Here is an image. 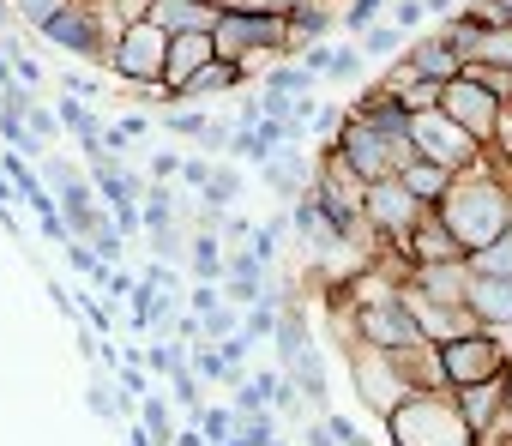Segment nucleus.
I'll list each match as a JSON object with an SVG mask.
<instances>
[{
	"instance_id": "nucleus-1",
	"label": "nucleus",
	"mask_w": 512,
	"mask_h": 446,
	"mask_svg": "<svg viewBox=\"0 0 512 446\" xmlns=\"http://www.w3.org/2000/svg\"><path fill=\"white\" fill-rule=\"evenodd\" d=\"M434 211H440V223L452 230V242L464 254H476V248H488L494 236L512 230V187L488 163H470V169H458L446 181V193L434 199Z\"/></svg>"
},
{
	"instance_id": "nucleus-2",
	"label": "nucleus",
	"mask_w": 512,
	"mask_h": 446,
	"mask_svg": "<svg viewBox=\"0 0 512 446\" xmlns=\"http://www.w3.org/2000/svg\"><path fill=\"white\" fill-rule=\"evenodd\" d=\"M380 422H386L392 446H476V428H470L452 386H416Z\"/></svg>"
},
{
	"instance_id": "nucleus-3",
	"label": "nucleus",
	"mask_w": 512,
	"mask_h": 446,
	"mask_svg": "<svg viewBox=\"0 0 512 446\" xmlns=\"http://www.w3.org/2000/svg\"><path fill=\"white\" fill-rule=\"evenodd\" d=\"M121 25H127L121 0H67V7H61L37 37H43L49 49L73 55V61L103 67V61H109V49H115V37H121Z\"/></svg>"
},
{
	"instance_id": "nucleus-4",
	"label": "nucleus",
	"mask_w": 512,
	"mask_h": 446,
	"mask_svg": "<svg viewBox=\"0 0 512 446\" xmlns=\"http://www.w3.org/2000/svg\"><path fill=\"white\" fill-rule=\"evenodd\" d=\"M211 49L223 61H241L247 73L253 67H272V61H284V13H266V7H217Z\"/></svg>"
},
{
	"instance_id": "nucleus-5",
	"label": "nucleus",
	"mask_w": 512,
	"mask_h": 446,
	"mask_svg": "<svg viewBox=\"0 0 512 446\" xmlns=\"http://www.w3.org/2000/svg\"><path fill=\"white\" fill-rule=\"evenodd\" d=\"M338 151H344V163L362 175V181H386V175H398L416 151H410V133H386L380 121H368V115H344V127H338V139H332Z\"/></svg>"
},
{
	"instance_id": "nucleus-6",
	"label": "nucleus",
	"mask_w": 512,
	"mask_h": 446,
	"mask_svg": "<svg viewBox=\"0 0 512 446\" xmlns=\"http://www.w3.org/2000/svg\"><path fill=\"white\" fill-rule=\"evenodd\" d=\"M344 368H350V386H356V404L368 410V416H386L404 392H416L410 380H404V368L392 362V350H380V344H350L344 350Z\"/></svg>"
},
{
	"instance_id": "nucleus-7",
	"label": "nucleus",
	"mask_w": 512,
	"mask_h": 446,
	"mask_svg": "<svg viewBox=\"0 0 512 446\" xmlns=\"http://www.w3.org/2000/svg\"><path fill=\"white\" fill-rule=\"evenodd\" d=\"M410 151L416 157H428V163H440V169H470V163H482V139L476 133H464L440 103L434 109H416L410 115Z\"/></svg>"
},
{
	"instance_id": "nucleus-8",
	"label": "nucleus",
	"mask_w": 512,
	"mask_h": 446,
	"mask_svg": "<svg viewBox=\"0 0 512 446\" xmlns=\"http://www.w3.org/2000/svg\"><path fill=\"white\" fill-rule=\"evenodd\" d=\"M163 55H169V31L151 25V19H127L109 61H103V73H115L127 85H163Z\"/></svg>"
},
{
	"instance_id": "nucleus-9",
	"label": "nucleus",
	"mask_w": 512,
	"mask_h": 446,
	"mask_svg": "<svg viewBox=\"0 0 512 446\" xmlns=\"http://www.w3.org/2000/svg\"><path fill=\"white\" fill-rule=\"evenodd\" d=\"M422 211H428V205L404 187V175H386V181H368V187H362V223H368L374 242H404L410 223H416Z\"/></svg>"
},
{
	"instance_id": "nucleus-10",
	"label": "nucleus",
	"mask_w": 512,
	"mask_h": 446,
	"mask_svg": "<svg viewBox=\"0 0 512 446\" xmlns=\"http://www.w3.org/2000/svg\"><path fill=\"white\" fill-rule=\"evenodd\" d=\"M440 368H446V386H452V392H464V386L500 380V374H506V356H500L494 332L482 326V332H464V338L440 344Z\"/></svg>"
},
{
	"instance_id": "nucleus-11",
	"label": "nucleus",
	"mask_w": 512,
	"mask_h": 446,
	"mask_svg": "<svg viewBox=\"0 0 512 446\" xmlns=\"http://www.w3.org/2000/svg\"><path fill=\"white\" fill-rule=\"evenodd\" d=\"M440 109L464 127V133H476L482 145L500 133V121H506V103L500 97H488L476 79H464V73H452V79H440Z\"/></svg>"
},
{
	"instance_id": "nucleus-12",
	"label": "nucleus",
	"mask_w": 512,
	"mask_h": 446,
	"mask_svg": "<svg viewBox=\"0 0 512 446\" xmlns=\"http://www.w3.org/2000/svg\"><path fill=\"white\" fill-rule=\"evenodd\" d=\"M356 338H362V344H380V350H398V344L422 338V332H416V314H410V302H404V290L386 296V302H362V308H356Z\"/></svg>"
},
{
	"instance_id": "nucleus-13",
	"label": "nucleus",
	"mask_w": 512,
	"mask_h": 446,
	"mask_svg": "<svg viewBox=\"0 0 512 446\" xmlns=\"http://www.w3.org/2000/svg\"><path fill=\"white\" fill-rule=\"evenodd\" d=\"M398 248H404V260H410V266H446V260H464V248L452 242V230L440 223V211H434V205L410 223V236H404Z\"/></svg>"
},
{
	"instance_id": "nucleus-14",
	"label": "nucleus",
	"mask_w": 512,
	"mask_h": 446,
	"mask_svg": "<svg viewBox=\"0 0 512 446\" xmlns=\"http://www.w3.org/2000/svg\"><path fill=\"white\" fill-rule=\"evenodd\" d=\"M260 175H266V187L290 205V199H302L308 193V181H314V163L302 157V139H284L266 163H260Z\"/></svg>"
},
{
	"instance_id": "nucleus-15",
	"label": "nucleus",
	"mask_w": 512,
	"mask_h": 446,
	"mask_svg": "<svg viewBox=\"0 0 512 446\" xmlns=\"http://www.w3.org/2000/svg\"><path fill=\"white\" fill-rule=\"evenodd\" d=\"M241 85H247V67H241V61H223V55H211V61H205V67H199V73H193V79L175 91V103H211V97H235Z\"/></svg>"
},
{
	"instance_id": "nucleus-16",
	"label": "nucleus",
	"mask_w": 512,
	"mask_h": 446,
	"mask_svg": "<svg viewBox=\"0 0 512 446\" xmlns=\"http://www.w3.org/2000/svg\"><path fill=\"white\" fill-rule=\"evenodd\" d=\"M211 55H217V49H211V31H175V37H169V55H163V85L181 91Z\"/></svg>"
},
{
	"instance_id": "nucleus-17",
	"label": "nucleus",
	"mask_w": 512,
	"mask_h": 446,
	"mask_svg": "<svg viewBox=\"0 0 512 446\" xmlns=\"http://www.w3.org/2000/svg\"><path fill=\"white\" fill-rule=\"evenodd\" d=\"M464 272H470V266H464ZM464 302H470V314H476L482 326H506V320H512V272H506V278L470 272V284H464Z\"/></svg>"
},
{
	"instance_id": "nucleus-18",
	"label": "nucleus",
	"mask_w": 512,
	"mask_h": 446,
	"mask_svg": "<svg viewBox=\"0 0 512 446\" xmlns=\"http://www.w3.org/2000/svg\"><path fill=\"white\" fill-rule=\"evenodd\" d=\"M404 61H410L422 79H434V85H440V79H452V73L464 67V55H458V49H452L440 31H422V37H410V43H404Z\"/></svg>"
},
{
	"instance_id": "nucleus-19",
	"label": "nucleus",
	"mask_w": 512,
	"mask_h": 446,
	"mask_svg": "<svg viewBox=\"0 0 512 446\" xmlns=\"http://www.w3.org/2000/svg\"><path fill=\"white\" fill-rule=\"evenodd\" d=\"M145 19L163 25L169 37H175V31H211L217 0H145Z\"/></svg>"
},
{
	"instance_id": "nucleus-20",
	"label": "nucleus",
	"mask_w": 512,
	"mask_h": 446,
	"mask_svg": "<svg viewBox=\"0 0 512 446\" xmlns=\"http://www.w3.org/2000/svg\"><path fill=\"white\" fill-rule=\"evenodd\" d=\"M392 362L404 368L410 386H446V368H440V344H434V338H410V344H398Z\"/></svg>"
},
{
	"instance_id": "nucleus-21",
	"label": "nucleus",
	"mask_w": 512,
	"mask_h": 446,
	"mask_svg": "<svg viewBox=\"0 0 512 446\" xmlns=\"http://www.w3.org/2000/svg\"><path fill=\"white\" fill-rule=\"evenodd\" d=\"M356 43H362V55H368V61H398V55H404V43H410V31H398V25L380 13L368 31H356Z\"/></svg>"
},
{
	"instance_id": "nucleus-22",
	"label": "nucleus",
	"mask_w": 512,
	"mask_h": 446,
	"mask_svg": "<svg viewBox=\"0 0 512 446\" xmlns=\"http://www.w3.org/2000/svg\"><path fill=\"white\" fill-rule=\"evenodd\" d=\"M398 175H404V187H410L422 205H434V199L446 193V181H452V169H440V163H428V157H410Z\"/></svg>"
},
{
	"instance_id": "nucleus-23",
	"label": "nucleus",
	"mask_w": 512,
	"mask_h": 446,
	"mask_svg": "<svg viewBox=\"0 0 512 446\" xmlns=\"http://www.w3.org/2000/svg\"><path fill=\"white\" fill-rule=\"evenodd\" d=\"M241 187H247V175L235 169V157H229V163H211V181L199 187V205H217V211H229V205L241 199Z\"/></svg>"
},
{
	"instance_id": "nucleus-24",
	"label": "nucleus",
	"mask_w": 512,
	"mask_h": 446,
	"mask_svg": "<svg viewBox=\"0 0 512 446\" xmlns=\"http://www.w3.org/2000/svg\"><path fill=\"white\" fill-rule=\"evenodd\" d=\"M55 115H61V127H67L79 145H85V139H103V121L91 115V97H73V91H67V97H55Z\"/></svg>"
},
{
	"instance_id": "nucleus-25",
	"label": "nucleus",
	"mask_w": 512,
	"mask_h": 446,
	"mask_svg": "<svg viewBox=\"0 0 512 446\" xmlns=\"http://www.w3.org/2000/svg\"><path fill=\"white\" fill-rule=\"evenodd\" d=\"M187 260H193V278L199 284H217L223 278V242H217V230H199L187 242Z\"/></svg>"
},
{
	"instance_id": "nucleus-26",
	"label": "nucleus",
	"mask_w": 512,
	"mask_h": 446,
	"mask_svg": "<svg viewBox=\"0 0 512 446\" xmlns=\"http://www.w3.org/2000/svg\"><path fill=\"white\" fill-rule=\"evenodd\" d=\"M464 266H470V272H488V278H506V272H512V230H506V236H494L488 248L464 254Z\"/></svg>"
},
{
	"instance_id": "nucleus-27",
	"label": "nucleus",
	"mask_w": 512,
	"mask_h": 446,
	"mask_svg": "<svg viewBox=\"0 0 512 446\" xmlns=\"http://www.w3.org/2000/svg\"><path fill=\"white\" fill-rule=\"evenodd\" d=\"M464 79H476L488 97H500V103H512V67H494V61H464L458 67Z\"/></svg>"
},
{
	"instance_id": "nucleus-28",
	"label": "nucleus",
	"mask_w": 512,
	"mask_h": 446,
	"mask_svg": "<svg viewBox=\"0 0 512 446\" xmlns=\"http://www.w3.org/2000/svg\"><path fill=\"white\" fill-rule=\"evenodd\" d=\"M229 139H235V121H217V115H205V121L193 127V145H199L205 157H229Z\"/></svg>"
},
{
	"instance_id": "nucleus-29",
	"label": "nucleus",
	"mask_w": 512,
	"mask_h": 446,
	"mask_svg": "<svg viewBox=\"0 0 512 446\" xmlns=\"http://www.w3.org/2000/svg\"><path fill=\"white\" fill-rule=\"evenodd\" d=\"M380 13H386V0H344V7H338V31L356 37V31H368Z\"/></svg>"
},
{
	"instance_id": "nucleus-30",
	"label": "nucleus",
	"mask_w": 512,
	"mask_h": 446,
	"mask_svg": "<svg viewBox=\"0 0 512 446\" xmlns=\"http://www.w3.org/2000/svg\"><path fill=\"white\" fill-rule=\"evenodd\" d=\"M145 133H151V115H121L115 127H103V145H109V151H127V145H139Z\"/></svg>"
},
{
	"instance_id": "nucleus-31",
	"label": "nucleus",
	"mask_w": 512,
	"mask_h": 446,
	"mask_svg": "<svg viewBox=\"0 0 512 446\" xmlns=\"http://www.w3.org/2000/svg\"><path fill=\"white\" fill-rule=\"evenodd\" d=\"M223 284H229V302H241V308H253L266 296V272H229Z\"/></svg>"
},
{
	"instance_id": "nucleus-32",
	"label": "nucleus",
	"mask_w": 512,
	"mask_h": 446,
	"mask_svg": "<svg viewBox=\"0 0 512 446\" xmlns=\"http://www.w3.org/2000/svg\"><path fill=\"white\" fill-rule=\"evenodd\" d=\"M362 43H332V67H326V79H350V73H362Z\"/></svg>"
},
{
	"instance_id": "nucleus-33",
	"label": "nucleus",
	"mask_w": 512,
	"mask_h": 446,
	"mask_svg": "<svg viewBox=\"0 0 512 446\" xmlns=\"http://www.w3.org/2000/svg\"><path fill=\"white\" fill-rule=\"evenodd\" d=\"M145 362H151V368H157V374L169 380V374H181V368H187V344H181V338H169V344H157V350H151Z\"/></svg>"
},
{
	"instance_id": "nucleus-34",
	"label": "nucleus",
	"mask_w": 512,
	"mask_h": 446,
	"mask_svg": "<svg viewBox=\"0 0 512 446\" xmlns=\"http://www.w3.org/2000/svg\"><path fill=\"white\" fill-rule=\"evenodd\" d=\"M13 7H19V25H31V31H43L61 7H67V0H13Z\"/></svg>"
},
{
	"instance_id": "nucleus-35",
	"label": "nucleus",
	"mask_w": 512,
	"mask_h": 446,
	"mask_svg": "<svg viewBox=\"0 0 512 446\" xmlns=\"http://www.w3.org/2000/svg\"><path fill=\"white\" fill-rule=\"evenodd\" d=\"M386 19H392L398 31H410V37H416V25L428 19V7H422V0H386Z\"/></svg>"
},
{
	"instance_id": "nucleus-36",
	"label": "nucleus",
	"mask_w": 512,
	"mask_h": 446,
	"mask_svg": "<svg viewBox=\"0 0 512 446\" xmlns=\"http://www.w3.org/2000/svg\"><path fill=\"white\" fill-rule=\"evenodd\" d=\"M199 332H205V338H211V344H223V338H235V314H229V308H223V302H217V308H211V314H199Z\"/></svg>"
},
{
	"instance_id": "nucleus-37",
	"label": "nucleus",
	"mask_w": 512,
	"mask_h": 446,
	"mask_svg": "<svg viewBox=\"0 0 512 446\" xmlns=\"http://www.w3.org/2000/svg\"><path fill=\"white\" fill-rule=\"evenodd\" d=\"M296 61H302V67H308L314 79H326V67H332V43H308V49H302Z\"/></svg>"
},
{
	"instance_id": "nucleus-38",
	"label": "nucleus",
	"mask_w": 512,
	"mask_h": 446,
	"mask_svg": "<svg viewBox=\"0 0 512 446\" xmlns=\"http://www.w3.org/2000/svg\"><path fill=\"white\" fill-rule=\"evenodd\" d=\"M181 181H187V187H205V181H211V157H205V151L181 157Z\"/></svg>"
},
{
	"instance_id": "nucleus-39",
	"label": "nucleus",
	"mask_w": 512,
	"mask_h": 446,
	"mask_svg": "<svg viewBox=\"0 0 512 446\" xmlns=\"http://www.w3.org/2000/svg\"><path fill=\"white\" fill-rule=\"evenodd\" d=\"M229 416H235V410H199V422H205V434H211V440H229V434H235V428H229Z\"/></svg>"
},
{
	"instance_id": "nucleus-40",
	"label": "nucleus",
	"mask_w": 512,
	"mask_h": 446,
	"mask_svg": "<svg viewBox=\"0 0 512 446\" xmlns=\"http://www.w3.org/2000/svg\"><path fill=\"white\" fill-rule=\"evenodd\" d=\"M151 175H157V181L181 175V157H175V151H157V157H151Z\"/></svg>"
},
{
	"instance_id": "nucleus-41",
	"label": "nucleus",
	"mask_w": 512,
	"mask_h": 446,
	"mask_svg": "<svg viewBox=\"0 0 512 446\" xmlns=\"http://www.w3.org/2000/svg\"><path fill=\"white\" fill-rule=\"evenodd\" d=\"M121 404H127V398H109V386H91V410H97V416H115Z\"/></svg>"
},
{
	"instance_id": "nucleus-42",
	"label": "nucleus",
	"mask_w": 512,
	"mask_h": 446,
	"mask_svg": "<svg viewBox=\"0 0 512 446\" xmlns=\"http://www.w3.org/2000/svg\"><path fill=\"white\" fill-rule=\"evenodd\" d=\"M308 446H338V434L326 428V416H314V422H308Z\"/></svg>"
},
{
	"instance_id": "nucleus-43",
	"label": "nucleus",
	"mask_w": 512,
	"mask_h": 446,
	"mask_svg": "<svg viewBox=\"0 0 512 446\" xmlns=\"http://www.w3.org/2000/svg\"><path fill=\"white\" fill-rule=\"evenodd\" d=\"M494 332V344H500V356H506V368H512V320L506 326H488Z\"/></svg>"
},
{
	"instance_id": "nucleus-44",
	"label": "nucleus",
	"mask_w": 512,
	"mask_h": 446,
	"mask_svg": "<svg viewBox=\"0 0 512 446\" xmlns=\"http://www.w3.org/2000/svg\"><path fill=\"white\" fill-rule=\"evenodd\" d=\"M422 7H428V19H446V13L458 7V0H422Z\"/></svg>"
},
{
	"instance_id": "nucleus-45",
	"label": "nucleus",
	"mask_w": 512,
	"mask_h": 446,
	"mask_svg": "<svg viewBox=\"0 0 512 446\" xmlns=\"http://www.w3.org/2000/svg\"><path fill=\"white\" fill-rule=\"evenodd\" d=\"M506 404H512V368H506Z\"/></svg>"
},
{
	"instance_id": "nucleus-46",
	"label": "nucleus",
	"mask_w": 512,
	"mask_h": 446,
	"mask_svg": "<svg viewBox=\"0 0 512 446\" xmlns=\"http://www.w3.org/2000/svg\"><path fill=\"white\" fill-rule=\"evenodd\" d=\"M506 121H512V103H506Z\"/></svg>"
},
{
	"instance_id": "nucleus-47",
	"label": "nucleus",
	"mask_w": 512,
	"mask_h": 446,
	"mask_svg": "<svg viewBox=\"0 0 512 446\" xmlns=\"http://www.w3.org/2000/svg\"><path fill=\"white\" fill-rule=\"evenodd\" d=\"M266 446H278V440H266Z\"/></svg>"
}]
</instances>
